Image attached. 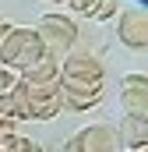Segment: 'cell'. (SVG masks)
Listing matches in <instances>:
<instances>
[{
    "mask_svg": "<svg viewBox=\"0 0 148 152\" xmlns=\"http://www.w3.org/2000/svg\"><path fill=\"white\" fill-rule=\"evenodd\" d=\"M11 103H14L18 120H53L64 110L60 85H28L21 78H14L11 85Z\"/></svg>",
    "mask_w": 148,
    "mask_h": 152,
    "instance_id": "obj_1",
    "label": "cell"
},
{
    "mask_svg": "<svg viewBox=\"0 0 148 152\" xmlns=\"http://www.w3.org/2000/svg\"><path fill=\"white\" fill-rule=\"evenodd\" d=\"M42 42H39L36 28H11L7 39L0 42V67H7L11 75H21L25 67H32L36 60H42Z\"/></svg>",
    "mask_w": 148,
    "mask_h": 152,
    "instance_id": "obj_2",
    "label": "cell"
},
{
    "mask_svg": "<svg viewBox=\"0 0 148 152\" xmlns=\"http://www.w3.org/2000/svg\"><path fill=\"white\" fill-rule=\"evenodd\" d=\"M36 36L42 42V53L53 60H64L78 46V21L67 14H42L36 21Z\"/></svg>",
    "mask_w": 148,
    "mask_h": 152,
    "instance_id": "obj_3",
    "label": "cell"
},
{
    "mask_svg": "<svg viewBox=\"0 0 148 152\" xmlns=\"http://www.w3.org/2000/svg\"><path fill=\"white\" fill-rule=\"evenodd\" d=\"M60 78L102 85V81H106V67H102V60H99L92 50H71V53L60 60Z\"/></svg>",
    "mask_w": 148,
    "mask_h": 152,
    "instance_id": "obj_4",
    "label": "cell"
},
{
    "mask_svg": "<svg viewBox=\"0 0 148 152\" xmlns=\"http://www.w3.org/2000/svg\"><path fill=\"white\" fill-rule=\"evenodd\" d=\"M57 85H60V103H64L67 110H74V113H85V110H92V106L102 99V85H95V81L60 78Z\"/></svg>",
    "mask_w": 148,
    "mask_h": 152,
    "instance_id": "obj_5",
    "label": "cell"
},
{
    "mask_svg": "<svg viewBox=\"0 0 148 152\" xmlns=\"http://www.w3.org/2000/svg\"><path fill=\"white\" fill-rule=\"evenodd\" d=\"M116 36H120L123 46H131V50H145L148 46V11L145 7H127V11H120Z\"/></svg>",
    "mask_w": 148,
    "mask_h": 152,
    "instance_id": "obj_6",
    "label": "cell"
},
{
    "mask_svg": "<svg viewBox=\"0 0 148 152\" xmlns=\"http://www.w3.org/2000/svg\"><path fill=\"white\" fill-rule=\"evenodd\" d=\"M74 149L78 152H120V138L116 127L110 124H88L74 134Z\"/></svg>",
    "mask_w": 148,
    "mask_h": 152,
    "instance_id": "obj_7",
    "label": "cell"
},
{
    "mask_svg": "<svg viewBox=\"0 0 148 152\" xmlns=\"http://www.w3.org/2000/svg\"><path fill=\"white\" fill-rule=\"evenodd\" d=\"M120 106L127 117H148V78L127 75L120 81Z\"/></svg>",
    "mask_w": 148,
    "mask_h": 152,
    "instance_id": "obj_8",
    "label": "cell"
},
{
    "mask_svg": "<svg viewBox=\"0 0 148 152\" xmlns=\"http://www.w3.org/2000/svg\"><path fill=\"white\" fill-rule=\"evenodd\" d=\"M120 145H127V152H138L148 145V117H123L120 124Z\"/></svg>",
    "mask_w": 148,
    "mask_h": 152,
    "instance_id": "obj_9",
    "label": "cell"
},
{
    "mask_svg": "<svg viewBox=\"0 0 148 152\" xmlns=\"http://www.w3.org/2000/svg\"><path fill=\"white\" fill-rule=\"evenodd\" d=\"M18 78L28 81V85H57V81H60V60L42 57V60H36L32 67H25Z\"/></svg>",
    "mask_w": 148,
    "mask_h": 152,
    "instance_id": "obj_10",
    "label": "cell"
},
{
    "mask_svg": "<svg viewBox=\"0 0 148 152\" xmlns=\"http://www.w3.org/2000/svg\"><path fill=\"white\" fill-rule=\"evenodd\" d=\"M0 152H46L39 142L25 138V134H4L0 138Z\"/></svg>",
    "mask_w": 148,
    "mask_h": 152,
    "instance_id": "obj_11",
    "label": "cell"
},
{
    "mask_svg": "<svg viewBox=\"0 0 148 152\" xmlns=\"http://www.w3.org/2000/svg\"><path fill=\"white\" fill-rule=\"evenodd\" d=\"M78 14H85V18H95V11L102 7V0H67Z\"/></svg>",
    "mask_w": 148,
    "mask_h": 152,
    "instance_id": "obj_12",
    "label": "cell"
},
{
    "mask_svg": "<svg viewBox=\"0 0 148 152\" xmlns=\"http://www.w3.org/2000/svg\"><path fill=\"white\" fill-rule=\"evenodd\" d=\"M120 11V0H102V7L95 11V21H106V18H113Z\"/></svg>",
    "mask_w": 148,
    "mask_h": 152,
    "instance_id": "obj_13",
    "label": "cell"
},
{
    "mask_svg": "<svg viewBox=\"0 0 148 152\" xmlns=\"http://www.w3.org/2000/svg\"><path fill=\"white\" fill-rule=\"evenodd\" d=\"M14 78H18V75H11L7 67H0V96H7V92H11V85H14Z\"/></svg>",
    "mask_w": 148,
    "mask_h": 152,
    "instance_id": "obj_14",
    "label": "cell"
},
{
    "mask_svg": "<svg viewBox=\"0 0 148 152\" xmlns=\"http://www.w3.org/2000/svg\"><path fill=\"white\" fill-rule=\"evenodd\" d=\"M53 152H78V149H74V138H67V142H57V149H53Z\"/></svg>",
    "mask_w": 148,
    "mask_h": 152,
    "instance_id": "obj_15",
    "label": "cell"
},
{
    "mask_svg": "<svg viewBox=\"0 0 148 152\" xmlns=\"http://www.w3.org/2000/svg\"><path fill=\"white\" fill-rule=\"evenodd\" d=\"M11 28H14V25H11V21H7V18H0V42H4V39H7V32H11Z\"/></svg>",
    "mask_w": 148,
    "mask_h": 152,
    "instance_id": "obj_16",
    "label": "cell"
},
{
    "mask_svg": "<svg viewBox=\"0 0 148 152\" xmlns=\"http://www.w3.org/2000/svg\"><path fill=\"white\" fill-rule=\"evenodd\" d=\"M53 4H67V0H53Z\"/></svg>",
    "mask_w": 148,
    "mask_h": 152,
    "instance_id": "obj_17",
    "label": "cell"
}]
</instances>
